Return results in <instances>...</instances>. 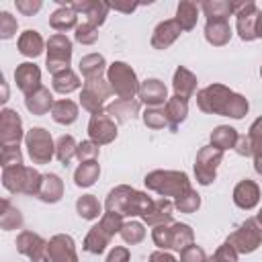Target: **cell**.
<instances>
[{
  "mask_svg": "<svg viewBox=\"0 0 262 262\" xmlns=\"http://www.w3.org/2000/svg\"><path fill=\"white\" fill-rule=\"evenodd\" d=\"M154 199L147 192H141L129 184H119L115 186L104 201V209L108 213H117L121 217H141L149 207Z\"/></svg>",
  "mask_w": 262,
  "mask_h": 262,
  "instance_id": "obj_1",
  "label": "cell"
},
{
  "mask_svg": "<svg viewBox=\"0 0 262 262\" xmlns=\"http://www.w3.org/2000/svg\"><path fill=\"white\" fill-rule=\"evenodd\" d=\"M143 184L147 190H154L164 199L168 196L178 199L188 188H192L186 172H180V170H151L145 174Z\"/></svg>",
  "mask_w": 262,
  "mask_h": 262,
  "instance_id": "obj_2",
  "label": "cell"
},
{
  "mask_svg": "<svg viewBox=\"0 0 262 262\" xmlns=\"http://www.w3.org/2000/svg\"><path fill=\"white\" fill-rule=\"evenodd\" d=\"M43 174L31 166H14V168H2V186L12 194H27L37 196L41 188Z\"/></svg>",
  "mask_w": 262,
  "mask_h": 262,
  "instance_id": "obj_3",
  "label": "cell"
},
{
  "mask_svg": "<svg viewBox=\"0 0 262 262\" xmlns=\"http://www.w3.org/2000/svg\"><path fill=\"white\" fill-rule=\"evenodd\" d=\"M123 223H125V221H123L121 215H117V213H108V211L102 213L100 221H98L96 225H92L90 231H88L86 237H84V244H82L84 252H88V254H96V256L102 254V252L106 250L108 242L113 239V235L121 231Z\"/></svg>",
  "mask_w": 262,
  "mask_h": 262,
  "instance_id": "obj_4",
  "label": "cell"
},
{
  "mask_svg": "<svg viewBox=\"0 0 262 262\" xmlns=\"http://www.w3.org/2000/svg\"><path fill=\"white\" fill-rule=\"evenodd\" d=\"M151 239L160 250H174V252H182L184 248H188L190 244H194V231L190 225L180 223V221H172L166 225H158L151 229Z\"/></svg>",
  "mask_w": 262,
  "mask_h": 262,
  "instance_id": "obj_5",
  "label": "cell"
},
{
  "mask_svg": "<svg viewBox=\"0 0 262 262\" xmlns=\"http://www.w3.org/2000/svg\"><path fill=\"white\" fill-rule=\"evenodd\" d=\"M106 80L111 84V90L119 98L129 100V98H135V94H139L141 82L137 80L135 70L125 61H113L106 70Z\"/></svg>",
  "mask_w": 262,
  "mask_h": 262,
  "instance_id": "obj_6",
  "label": "cell"
},
{
  "mask_svg": "<svg viewBox=\"0 0 262 262\" xmlns=\"http://www.w3.org/2000/svg\"><path fill=\"white\" fill-rule=\"evenodd\" d=\"M233 94L235 92L231 88H227L225 84H209L196 92V106L207 115L227 117Z\"/></svg>",
  "mask_w": 262,
  "mask_h": 262,
  "instance_id": "obj_7",
  "label": "cell"
},
{
  "mask_svg": "<svg viewBox=\"0 0 262 262\" xmlns=\"http://www.w3.org/2000/svg\"><path fill=\"white\" fill-rule=\"evenodd\" d=\"M237 254H252L262 246V225L256 221V217L246 219L229 237L225 239Z\"/></svg>",
  "mask_w": 262,
  "mask_h": 262,
  "instance_id": "obj_8",
  "label": "cell"
},
{
  "mask_svg": "<svg viewBox=\"0 0 262 262\" xmlns=\"http://www.w3.org/2000/svg\"><path fill=\"white\" fill-rule=\"evenodd\" d=\"M25 145L27 154L33 164H49L51 158L55 156V143L51 139V133L43 127H33L25 135Z\"/></svg>",
  "mask_w": 262,
  "mask_h": 262,
  "instance_id": "obj_9",
  "label": "cell"
},
{
  "mask_svg": "<svg viewBox=\"0 0 262 262\" xmlns=\"http://www.w3.org/2000/svg\"><path fill=\"white\" fill-rule=\"evenodd\" d=\"M72 41L61 35V33H55L47 39V72L51 76L59 74V72H66L70 70V63H72Z\"/></svg>",
  "mask_w": 262,
  "mask_h": 262,
  "instance_id": "obj_10",
  "label": "cell"
},
{
  "mask_svg": "<svg viewBox=\"0 0 262 262\" xmlns=\"http://www.w3.org/2000/svg\"><path fill=\"white\" fill-rule=\"evenodd\" d=\"M111 94H113V90H111L108 80H104V78L86 80L82 86V92H80V104L84 111L90 113V117L100 115V113H104V108H106L104 102Z\"/></svg>",
  "mask_w": 262,
  "mask_h": 262,
  "instance_id": "obj_11",
  "label": "cell"
},
{
  "mask_svg": "<svg viewBox=\"0 0 262 262\" xmlns=\"http://www.w3.org/2000/svg\"><path fill=\"white\" fill-rule=\"evenodd\" d=\"M223 162V151L213 147V145H205L196 151L194 158V178L201 186H209L213 184V180L217 178V168Z\"/></svg>",
  "mask_w": 262,
  "mask_h": 262,
  "instance_id": "obj_12",
  "label": "cell"
},
{
  "mask_svg": "<svg viewBox=\"0 0 262 262\" xmlns=\"http://www.w3.org/2000/svg\"><path fill=\"white\" fill-rule=\"evenodd\" d=\"M16 252L27 256L31 262H51L49 260V242L33 231H20L16 235Z\"/></svg>",
  "mask_w": 262,
  "mask_h": 262,
  "instance_id": "obj_13",
  "label": "cell"
},
{
  "mask_svg": "<svg viewBox=\"0 0 262 262\" xmlns=\"http://www.w3.org/2000/svg\"><path fill=\"white\" fill-rule=\"evenodd\" d=\"M23 131V119L14 108H2L0 111V143L2 147L18 145L25 139Z\"/></svg>",
  "mask_w": 262,
  "mask_h": 262,
  "instance_id": "obj_14",
  "label": "cell"
},
{
  "mask_svg": "<svg viewBox=\"0 0 262 262\" xmlns=\"http://www.w3.org/2000/svg\"><path fill=\"white\" fill-rule=\"evenodd\" d=\"M117 135H119L117 123L106 113L90 117V121H88V137H90V141H94L96 145H106V143H113L117 139Z\"/></svg>",
  "mask_w": 262,
  "mask_h": 262,
  "instance_id": "obj_15",
  "label": "cell"
},
{
  "mask_svg": "<svg viewBox=\"0 0 262 262\" xmlns=\"http://www.w3.org/2000/svg\"><path fill=\"white\" fill-rule=\"evenodd\" d=\"M235 16H237L235 27H237L239 39L242 41H254V39H258L256 25H258V16H260V8L254 2H239Z\"/></svg>",
  "mask_w": 262,
  "mask_h": 262,
  "instance_id": "obj_16",
  "label": "cell"
},
{
  "mask_svg": "<svg viewBox=\"0 0 262 262\" xmlns=\"http://www.w3.org/2000/svg\"><path fill=\"white\" fill-rule=\"evenodd\" d=\"M14 82H16V88L25 96L33 94L35 90L41 88V70H39V66H35L33 61L18 63L16 70H14Z\"/></svg>",
  "mask_w": 262,
  "mask_h": 262,
  "instance_id": "obj_17",
  "label": "cell"
},
{
  "mask_svg": "<svg viewBox=\"0 0 262 262\" xmlns=\"http://www.w3.org/2000/svg\"><path fill=\"white\" fill-rule=\"evenodd\" d=\"M139 100L147 106V108H158L162 104L168 102V88L162 80L158 78H147L141 82L139 86Z\"/></svg>",
  "mask_w": 262,
  "mask_h": 262,
  "instance_id": "obj_18",
  "label": "cell"
},
{
  "mask_svg": "<svg viewBox=\"0 0 262 262\" xmlns=\"http://www.w3.org/2000/svg\"><path fill=\"white\" fill-rule=\"evenodd\" d=\"M49 260L51 262H78L74 237L68 233H55L49 239Z\"/></svg>",
  "mask_w": 262,
  "mask_h": 262,
  "instance_id": "obj_19",
  "label": "cell"
},
{
  "mask_svg": "<svg viewBox=\"0 0 262 262\" xmlns=\"http://www.w3.org/2000/svg\"><path fill=\"white\" fill-rule=\"evenodd\" d=\"M70 6L76 10V14L80 12L82 16H86V23L94 27H100L106 20V14L111 10V4L102 0H74L70 2Z\"/></svg>",
  "mask_w": 262,
  "mask_h": 262,
  "instance_id": "obj_20",
  "label": "cell"
},
{
  "mask_svg": "<svg viewBox=\"0 0 262 262\" xmlns=\"http://www.w3.org/2000/svg\"><path fill=\"white\" fill-rule=\"evenodd\" d=\"M233 203H235V207H239L244 211H252L260 203V186H258V182H254L250 178L239 180L235 184V188H233Z\"/></svg>",
  "mask_w": 262,
  "mask_h": 262,
  "instance_id": "obj_21",
  "label": "cell"
},
{
  "mask_svg": "<svg viewBox=\"0 0 262 262\" xmlns=\"http://www.w3.org/2000/svg\"><path fill=\"white\" fill-rule=\"evenodd\" d=\"M184 31L180 29V25L176 23V18H168L156 25L154 33H151V47L154 49H168Z\"/></svg>",
  "mask_w": 262,
  "mask_h": 262,
  "instance_id": "obj_22",
  "label": "cell"
},
{
  "mask_svg": "<svg viewBox=\"0 0 262 262\" xmlns=\"http://www.w3.org/2000/svg\"><path fill=\"white\" fill-rule=\"evenodd\" d=\"M174 203L170 199H158L151 203V207L141 215L143 223L149 225V227H158V225H166V223H172V215H174Z\"/></svg>",
  "mask_w": 262,
  "mask_h": 262,
  "instance_id": "obj_23",
  "label": "cell"
},
{
  "mask_svg": "<svg viewBox=\"0 0 262 262\" xmlns=\"http://www.w3.org/2000/svg\"><path fill=\"white\" fill-rule=\"evenodd\" d=\"M231 25L229 18H207L205 23V39L213 47H223L231 39Z\"/></svg>",
  "mask_w": 262,
  "mask_h": 262,
  "instance_id": "obj_24",
  "label": "cell"
},
{
  "mask_svg": "<svg viewBox=\"0 0 262 262\" xmlns=\"http://www.w3.org/2000/svg\"><path fill=\"white\" fill-rule=\"evenodd\" d=\"M139 111H141V102L137 98H129V100L117 98L115 102L106 104V108H104V113L115 123H127L129 119H135L139 115Z\"/></svg>",
  "mask_w": 262,
  "mask_h": 262,
  "instance_id": "obj_25",
  "label": "cell"
},
{
  "mask_svg": "<svg viewBox=\"0 0 262 262\" xmlns=\"http://www.w3.org/2000/svg\"><path fill=\"white\" fill-rule=\"evenodd\" d=\"M55 2L59 4V8L51 12V16H49V27L63 35L66 31L78 27V25H76V23H78V14H76V10H74L66 0H55Z\"/></svg>",
  "mask_w": 262,
  "mask_h": 262,
  "instance_id": "obj_26",
  "label": "cell"
},
{
  "mask_svg": "<svg viewBox=\"0 0 262 262\" xmlns=\"http://www.w3.org/2000/svg\"><path fill=\"white\" fill-rule=\"evenodd\" d=\"M53 104H55L53 94H51L49 88H45V86H41V88L35 90L33 94L25 96V106H27V111H29L31 115H35V117L47 115V113L53 108Z\"/></svg>",
  "mask_w": 262,
  "mask_h": 262,
  "instance_id": "obj_27",
  "label": "cell"
},
{
  "mask_svg": "<svg viewBox=\"0 0 262 262\" xmlns=\"http://www.w3.org/2000/svg\"><path fill=\"white\" fill-rule=\"evenodd\" d=\"M196 84H199V82H196V76H194L188 68H184V66H178V68H176L174 78H172V88H174V94H176V96L188 100V98L194 94Z\"/></svg>",
  "mask_w": 262,
  "mask_h": 262,
  "instance_id": "obj_28",
  "label": "cell"
},
{
  "mask_svg": "<svg viewBox=\"0 0 262 262\" xmlns=\"http://www.w3.org/2000/svg\"><path fill=\"white\" fill-rule=\"evenodd\" d=\"M164 115L168 119V127L170 131H176L180 127V123L186 121V115H188V100L186 98H180V96H170L168 102L164 104Z\"/></svg>",
  "mask_w": 262,
  "mask_h": 262,
  "instance_id": "obj_29",
  "label": "cell"
},
{
  "mask_svg": "<svg viewBox=\"0 0 262 262\" xmlns=\"http://www.w3.org/2000/svg\"><path fill=\"white\" fill-rule=\"evenodd\" d=\"M37 196H39V201L49 203V205L59 203L61 196H63V180H61L57 174H53V172L43 174L41 188H39V194H37Z\"/></svg>",
  "mask_w": 262,
  "mask_h": 262,
  "instance_id": "obj_30",
  "label": "cell"
},
{
  "mask_svg": "<svg viewBox=\"0 0 262 262\" xmlns=\"http://www.w3.org/2000/svg\"><path fill=\"white\" fill-rule=\"evenodd\" d=\"M16 47L18 51L25 55V57H39L43 53V47H45V41L43 37L39 35V31L35 29H27L20 33L18 41H16Z\"/></svg>",
  "mask_w": 262,
  "mask_h": 262,
  "instance_id": "obj_31",
  "label": "cell"
},
{
  "mask_svg": "<svg viewBox=\"0 0 262 262\" xmlns=\"http://www.w3.org/2000/svg\"><path fill=\"white\" fill-rule=\"evenodd\" d=\"M80 72L84 76V82L86 80H98L106 74L108 66H106V59L100 55V53H88L80 59Z\"/></svg>",
  "mask_w": 262,
  "mask_h": 262,
  "instance_id": "obj_32",
  "label": "cell"
},
{
  "mask_svg": "<svg viewBox=\"0 0 262 262\" xmlns=\"http://www.w3.org/2000/svg\"><path fill=\"white\" fill-rule=\"evenodd\" d=\"M239 2H225V0H207L201 2L199 8L205 12L207 18H229L237 12Z\"/></svg>",
  "mask_w": 262,
  "mask_h": 262,
  "instance_id": "obj_33",
  "label": "cell"
},
{
  "mask_svg": "<svg viewBox=\"0 0 262 262\" xmlns=\"http://www.w3.org/2000/svg\"><path fill=\"white\" fill-rule=\"evenodd\" d=\"M176 23L180 25L182 31H192L199 20V4L190 0H180L176 6Z\"/></svg>",
  "mask_w": 262,
  "mask_h": 262,
  "instance_id": "obj_34",
  "label": "cell"
},
{
  "mask_svg": "<svg viewBox=\"0 0 262 262\" xmlns=\"http://www.w3.org/2000/svg\"><path fill=\"white\" fill-rule=\"evenodd\" d=\"M51 119L57 125H72L78 119V104L70 98H61L55 100L53 108H51Z\"/></svg>",
  "mask_w": 262,
  "mask_h": 262,
  "instance_id": "obj_35",
  "label": "cell"
},
{
  "mask_svg": "<svg viewBox=\"0 0 262 262\" xmlns=\"http://www.w3.org/2000/svg\"><path fill=\"white\" fill-rule=\"evenodd\" d=\"M237 137H239L237 129H233L229 125H219V127H215L211 131V145L217 147V149H221V151L233 149L235 143H237Z\"/></svg>",
  "mask_w": 262,
  "mask_h": 262,
  "instance_id": "obj_36",
  "label": "cell"
},
{
  "mask_svg": "<svg viewBox=\"0 0 262 262\" xmlns=\"http://www.w3.org/2000/svg\"><path fill=\"white\" fill-rule=\"evenodd\" d=\"M98 176H100V164H98L96 160H92V162H82V164L76 168V172H74V182H76V186H80V188H88V186H92V184L98 180Z\"/></svg>",
  "mask_w": 262,
  "mask_h": 262,
  "instance_id": "obj_37",
  "label": "cell"
},
{
  "mask_svg": "<svg viewBox=\"0 0 262 262\" xmlns=\"http://www.w3.org/2000/svg\"><path fill=\"white\" fill-rule=\"evenodd\" d=\"M25 223L23 219V213L8 201V199H2V209H0V227L4 231H12V229H20Z\"/></svg>",
  "mask_w": 262,
  "mask_h": 262,
  "instance_id": "obj_38",
  "label": "cell"
},
{
  "mask_svg": "<svg viewBox=\"0 0 262 262\" xmlns=\"http://www.w3.org/2000/svg\"><path fill=\"white\" fill-rule=\"evenodd\" d=\"M51 86H53V90L59 92V94H70V92L78 90V88L82 86V82H80L78 74L70 68V70H66V72H59V74L51 76Z\"/></svg>",
  "mask_w": 262,
  "mask_h": 262,
  "instance_id": "obj_39",
  "label": "cell"
},
{
  "mask_svg": "<svg viewBox=\"0 0 262 262\" xmlns=\"http://www.w3.org/2000/svg\"><path fill=\"white\" fill-rule=\"evenodd\" d=\"M76 211H78V215L82 219L94 221V219H98L102 215V205L98 203V199L94 194H82L76 201Z\"/></svg>",
  "mask_w": 262,
  "mask_h": 262,
  "instance_id": "obj_40",
  "label": "cell"
},
{
  "mask_svg": "<svg viewBox=\"0 0 262 262\" xmlns=\"http://www.w3.org/2000/svg\"><path fill=\"white\" fill-rule=\"evenodd\" d=\"M76 149H78V143H76V139L72 135H61L55 141V158L63 166H68L76 158Z\"/></svg>",
  "mask_w": 262,
  "mask_h": 262,
  "instance_id": "obj_41",
  "label": "cell"
},
{
  "mask_svg": "<svg viewBox=\"0 0 262 262\" xmlns=\"http://www.w3.org/2000/svg\"><path fill=\"white\" fill-rule=\"evenodd\" d=\"M119 235L123 237L125 244L135 246V244H141L145 239V227L139 221H125L121 231H119Z\"/></svg>",
  "mask_w": 262,
  "mask_h": 262,
  "instance_id": "obj_42",
  "label": "cell"
},
{
  "mask_svg": "<svg viewBox=\"0 0 262 262\" xmlns=\"http://www.w3.org/2000/svg\"><path fill=\"white\" fill-rule=\"evenodd\" d=\"M174 207L180 211V213H194L199 207H201V194L194 190V188H188L182 196H178L174 201Z\"/></svg>",
  "mask_w": 262,
  "mask_h": 262,
  "instance_id": "obj_43",
  "label": "cell"
},
{
  "mask_svg": "<svg viewBox=\"0 0 262 262\" xmlns=\"http://www.w3.org/2000/svg\"><path fill=\"white\" fill-rule=\"evenodd\" d=\"M141 119H143V125L147 129H154V131H160V129L168 127V119H166L164 111H160V108H145Z\"/></svg>",
  "mask_w": 262,
  "mask_h": 262,
  "instance_id": "obj_44",
  "label": "cell"
},
{
  "mask_svg": "<svg viewBox=\"0 0 262 262\" xmlns=\"http://www.w3.org/2000/svg\"><path fill=\"white\" fill-rule=\"evenodd\" d=\"M74 39H76L78 43H82V45H92V43H96V39H98V27H94V25H90V23L84 20L82 25L76 27Z\"/></svg>",
  "mask_w": 262,
  "mask_h": 262,
  "instance_id": "obj_45",
  "label": "cell"
},
{
  "mask_svg": "<svg viewBox=\"0 0 262 262\" xmlns=\"http://www.w3.org/2000/svg\"><path fill=\"white\" fill-rule=\"evenodd\" d=\"M98 154H100V145H96L94 141L86 139V141H80V143H78L76 158L80 160V164H82V162H92V160H96Z\"/></svg>",
  "mask_w": 262,
  "mask_h": 262,
  "instance_id": "obj_46",
  "label": "cell"
},
{
  "mask_svg": "<svg viewBox=\"0 0 262 262\" xmlns=\"http://www.w3.org/2000/svg\"><path fill=\"white\" fill-rule=\"evenodd\" d=\"M0 160H2V168H14V166H23V151H20V147H18V145H12V147H2Z\"/></svg>",
  "mask_w": 262,
  "mask_h": 262,
  "instance_id": "obj_47",
  "label": "cell"
},
{
  "mask_svg": "<svg viewBox=\"0 0 262 262\" xmlns=\"http://www.w3.org/2000/svg\"><path fill=\"white\" fill-rule=\"evenodd\" d=\"M248 137H250V141H252V158L258 156V154H262V117H258V119L250 125Z\"/></svg>",
  "mask_w": 262,
  "mask_h": 262,
  "instance_id": "obj_48",
  "label": "cell"
},
{
  "mask_svg": "<svg viewBox=\"0 0 262 262\" xmlns=\"http://www.w3.org/2000/svg\"><path fill=\"white\" fill-rule=\"evenodd\" d=\"M16 27H18L16 18L10 12L2 10L0 12V39H12L16 33Z\"/></svg>",
  "mask_w": 262,
  "mask_h": 262,
  "instance_id": "obj_49",
  "label": "cell"
},
{
  "mask_svg": "<svg viewBox=\"0 0 262 262\" xmlns=\"http://www.w3.org/2000/svg\"><path fill=\"white\" fill-rule=\"evenodd\" d=\"M237 252L227 244V242H223L217 250H215V254L211 256V258H207V262H237Z\"/></svg>",
  "mask_w": 262,
  "mask_h": 262,
  "instance_id": "obj_50",
  "label": "cell"
},
{
  "mask_svg": "<svg viewBox=\"0 0 262 262\" xmlns=\"http://www.w3.org/2000/svg\"><path fill=\"white\" fill-rule=\"evenodd\" d=\"M180 262H207V254L201 246L190 244L188 248L180 252Z\"/></svg>",
  "mask_w": 262,
  "mask_h": 262,
  "instance_id": "obj_51",
  "label": "cell"
},
{
  "mask_svg": "<svg viewBox=\"0 0 262 262\" xmlns=\"http://www.w3.org/2000/svg\"><path fill=\"white\" fill-rule=\"evenodd\" d=\"M14 4H16V10H18L20 14H25V16H33V14L39 12L41 6H43L41 0H16Z\"/></svg>",
  "mask_w": 262,
  "mask_h": 262,
  "instance_id": "obj_52",
  "label": "cell"
},
{
  "mask_svg": "<svg viewBox=\"0 0 262 262\" xmlns=\"http://www.w3.org/2000/svg\"><path fill=\"white\" fill-rule=\"evenodd\" d=\"M129 260H131L129 248H125V246H115V248L108 252V256H106L104 262H129Z\"/></svg>",
  "mask_w": 262,
  "mask_h": 262,
  "instance_id": "obj_53",
  "label": "cell"
},
{
  "mask_svg": "<svg viewBox=\"0 0 262 262\" xmlns=\"http://www.w3.org/2000/svg\"><path fill=\"white\" fill-rule=\"evenodd\" d=\"M233 149H235V154L242 156V158H252V141H250V137H248V135H239Z\"/></svg>",
  "mask_w": 262,
  "mask_h": 262,
  "instance_id": "obj_54",
  "label": "cell"
},
{
  "mask_svg": "<svg viewBox=\"0 0 262 262\" xmlns=\"http://www.w3.org/2000/svg\"><path fill=\"white\" fill-rule=\"evenodd\" d=\"M149 262H180V260H176L170 252H166V250H156V252H151L149 254Z\"/></svg>",
  "mask_w": 262,
  "mask_h": 262,
  "instance_id": "obj_55",
  "label": "cell"
},
{
  "mask_svg": "<svg viewBox=\"0 0 262 262\" xmlns=\"http://www.w3.org/2000/svg\"><path fill=\"white\" fill-rule=\"evenodd\" d=\"M137 6H139V4H119V2L111 4V8H113V10H121V12H133Z\"/></svg>",
  "mask_w": 262,
  "mask_h": 262,
  "instance_id": "obj_56",
  "label": "cell"
},
{
  "mask_svg": "<svg viewBox=\"0 0 262 262\" xmlns=\"http://www.w3.org/2000/svg\"><path fill=\"white\" fill-rule=\"evenodd\" d=\"M254 170L262 176V154H258V156H254Z\"/></svg>",
  "mask_w": 262,
  "mask_h": 262,
  "instance_id": "obj_57",
  "label": "cell"
},
{
  "mask_svg": "<svg viewBox=\"0 0 262 262\" xmlns=\"http://www.w3.org/2000/svg\"><path fill=\"white\" fill-rule=\"evenodd\" d=\"M256 35H258V39H262V10H260V16H258V25H256Z\"/></svg>",
  "mask_w": 262,
  "mask_h": 262,
  "instance_id": "obj_58",
  "label": "cell"
},
{
  "mask_svg": "<svg viewBox=\"0 0 262 262\" xmlns=\"http://www.w3.org/2000/svg\"><path fill=\"white\" fill-rule=\"evenodd\" d=\"M256 221H258V223H260V225H262V207H260V211H258V213H256Z\"/></svg>",
  "mask_w": 262,
  "mask_h": 262,
  "instance_id": "obj_59",
  "label": "cell"
},
{
  "mask_svg": "<svg viewBox=\"0 0 262 262\" xmlns=\"http://www.w3.org/2000/svg\"><path fill=\"white\" fill-rule=\"evenodd\" d=\"M260 78H262V66H260Z\"/></svg>",
  "mask_w": 262,
  "mask_h": 262,
  "instance_id": "obj_60",
  "label": "cell"
},
{
  "mask_svg": "<svg viewBox=\"0 0 262 262\" xmlns=\"http://www.w3.org/2000/svg\"><path fill=\"white\" fill-rule=\"evenodd\" d=\"M260 10H262V8H260Z\"/></svg>",
  "mask_w": 262,
  "mask_h": 262,
  "instance_id": "obj_61",
  "label": "cell"
}]
</instances>
